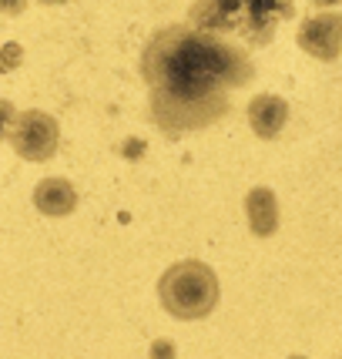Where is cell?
Returning <instances> with one entry per match:
<instances>
[{
  "instance_id": "cell-8",
  "label": "cell",
  "mask_w": 342,
  "mask_h": 359,
  "mask_svg": "<svg viewBox=\"0 0 342 359\" xmlns=\"http://www.w3.org/2000/svg\"><path fill=\"white\" fill-rule=\"evenodd\" d=\"M34 208L50 219H64L78 208V188L67 178H44L34 188Z\"/></svg>"
},
{
  "instance_id": "cell-10",
  "label": "cell",
  "mask_w": 342,
  "mask_h": 359,
  "mask_svg": "<svg viewBox=\"0 0 342 359\" xmlns=\"http://www.w3.org/2000/svg\"><path fill=\"white\" fill-rule=\"evenodd\" d=\"M17 118V108L11 104V101H4L0 97V141H7V135H11V125H14Z\"/></svg>"
},
{
  "instance_id": "cell-15",
  "label": "cell",
  "mask_w": 342,
  "mask_h": 359,
  "mask_svg": "<svg viewBox=\"0 0 342 359\" xmlns=\"http://www.w3.org/2000/svg\"><path fill=\"white\" fill-rule=\"evenodd\" d=\"M289 359H309V356H289Z\"/></svg>"
},
{
  "instance_id": "cell-14",
  "label": "cell",
  "mask_w": 342,
  "mask_h": 359,
  "mask_svg": "<svg viewBox=\"0 0 342 359\" xmlns=\"http://www.w3.org/2000/svg\"><path fill=\"white\" fill-rule=\"evenodd\" d=\"M41 4H47V7H50V4H67V0H41Z\"/></svg>"
},
{
  "instance_id": "cell-7",
  "label": "cell",
  "mask_w": 342,
  "mask_h": 359,
  "mask_svg": "<svg viewBox=\"0 0 342 359\" xmlns=\"http://www.w3.org/2000/svg\"><path fill=\"white\" fill-rule=\"evenodd\" d=\"M289 125V101L279 94H259L249 101V128L262 141H275Z\"/></svg>"
},
{
  "instance_id": "cell-9",
  "label": "cell",
  "mask_w": 342,
  "mask_h": 359,
  "mask_svg": "<svg viewBox=\"0 0 342 359\" xmlns=\"http://www.w3.org/2000/svg\"><path fill=\"white\" fill-rule=\"evenodd\" d=\"M245 219H249L252 235H259V238L275 235V229H279V202H275L272 188L259 185L245 195Z\"/></svg>"
},
{
  "instance_id": "cell-1",
  "label": "cell",
  "mask_w": 342,
  "mask_h": 359,
  "mask_svg": "<svg viewBox=\"0 0 342 359\" xmlns=\"http://www.w3.org/2000/svg\"><path fill=\"white\" fill-rule=\"evenodd\" d=\"M141 78L148 84L151 125L165 138H182L218 125L232 111V91L249 88L255 64L228 37L168 24L141 50Z\"/></svg>"
},
{
  "instance_id": "cell-6",
  "label": "cell",
  "mask_w": 342,
  "mask_h": 359,
  "mask_svg": "<svg viewBox=\"0 0 342 359\" xmlns=\"http://www.w3.org/2000/svg\"><path fill=\"white\" fill-rule=\"evenodd\" d=\"M238 20H242V0H195L188 11V27L218 37L238 31Z\"/></svg>"
},
{
  "instance_id": "cell-13",
  "label": "cell",
  "mask_w": 342,
  "mask_h": 359,
  "mask_svg": "<svg viewBox=\"0 0 342 359\" xmlns=\"http://www.w3.org/2000/svg\"><path fill=\"white\" fill-rule=\"evenodd\" d=\"M309 4H315V7H336V4H342V0H309Z\"/></svg>"
},
{
  "instance_id": "cell-12",
  "label": "cell",
  "mask_w": 342,
  "mask_h": 359,
  "mask_svg": "<svg viewBox=\"0 0 342 359\" xmlns=\"http://www.w3.org/2000/svg\"><path fill=\"white\" fill-rule=\"evenodd\" d=\"M151 359H171V343H155Z\"/></svg>"
},
{
  "instance_id": "cell-11",
  "label": "cell",
  "mask_w": 342,
  "mask_h": 359,
  "mask_svg": "<svg viewBox=\"0 0 342 359\" xmlns=\"http://www.w3.org/2000/svg\"><path fill=\"white\" fill-rule=\"evenodd\" d=\"M24 11H27V0H0V14L17 17V14H24Z\"/></svg>"
},
{
  "instance_id": "cell-2",
  "label": "cell",
  "mask_w": 342,
  "mask_h": 359,
  "mask_svg": "<svg viewBox=\"0 0 342 359\" xmlns=\"http://www.w3.org/2000/svg\"><path fill=\"white\" fill-rule=\"evenodd\" d=\"M158 299H161L165 313L175 316V319H185V323L212 316L218 299H221L215 269L198 262V259L175 262L158 279Z\"/></svg>"
},
{
  "instance_id": "cell-4",
  "label": "cell",
  "mask_w": 342,
  "mask_h": 359,
  "mask_svg": "<svg viewBox=\"0 0 342 359\" xmlns=\"http://www.w3.org/2000/svg\"><path fill=\"white\" fill-rule=\"evenodd\" d=\"M292 14H296L292 0H242V20L235 34L249 47H265L272 44L275 27Z\"/></svg>"
},
{
  "instance_id": "cell-3",
  "label": "cell",
  "mask_w": 342,
  "mask_h": 359,
  "mask_svg": "<svg viewBox=\"0 0 342 359\" xmlns=\"http://www.w3.org/2000/svg\"><path fill=\"white\" fill-rule=\"evenodd\" d=\"M7 141H11V148L17 151V158L34 161V165H44L61 148V125L47 111H17Z\"/></svg>"
},
{
  "instance_id": "cell-5",
  "label": "cell",
  "mask_w": 342,
  "mask_h": 359,
  "mask_svg": "<svg viewBox=\"0 0 342 359\" xmlns=\"http://www.w3.org/2000/svg\"><path fill=\"white\" fill-rule=\"evenodd\" d=\"M296 41L315 61H336L342 54V14L326 11V14L306 17L296 34Z\"/></svg>"
}]
</instances>
